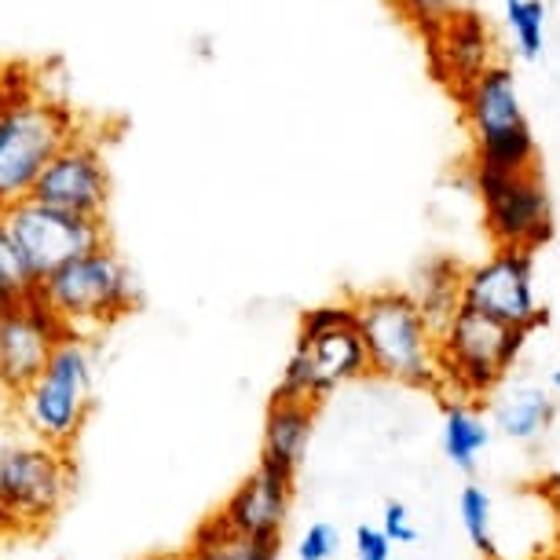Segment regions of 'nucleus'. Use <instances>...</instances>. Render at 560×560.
Returning <instances> with one entry per match:
<instances>
[{"label":"nucleus","mask_w":560,"mask_h":560,"mask_svg":"<svg viewBox=\"0 0 560 560\" xmlns=\"http://www.w3.org/2000/svg\"><path fill=\"white\" fill-rule=\"evenodd\" d=\"M81 132L67 103L23 92L0 107V209L23 202L45 165Z\"/></svg>","instance_id":"obj_5"},{"label":"nucleus","mask_w":560,"mask_h":560,"mask_svg":"<svg viewBox=\"0 0 560 560\" xmlns=\"http://www.w3.org/2000/svg\"><path fill=\"white\" fill-rule=\"evenodd\" d=\"M62 337L67 330L48 312V304L37 298V290L19 301L0 319V385L12 396L34 385Z\"/></svg>","instance_id":"obj_12"},{"label":"nucleus","mask_w":560,"mask_h":560,"mask_svg":"<svg viewBox=\"0 0 560 560\" xmlns=\"http://www.w3.org/2000/svg\"><path fill=\"white\" fill-rule=\"evenodd\" d=\"M524 330L502 326L480 312L458 308L436 330V393L447 399H483L499 388L527 345Z\"/></svg>","instance_id":"obj_4"},{"label":"nucleus","mask_w":560,"mask_h":560,"mask_svg":"<svg viewBox=\"0 0 560 560\" xmlns=\"http://www.w3.org/2000/svg\"><path fill=\"white\" fill-rule=\"evenodd\" d=\"M0 290H8L19 301L37 290L34 275H30L26 260H23V249L15 246L12 231L4 224V213H0Z\"/></svg>","instance_id":"obj_23"},{"label":"nucleus","mask_w":560,"mask_h":560,"mask_svg":"<svg viewBox=\"0 0 560 560\" xmlns=\"http://www.w3.org/2000/svg\"><path fill=\"white\" fill-rule=\"evenodd\" d=\"M293 488H298V472L257 462V469L231 491V499L217 513L231 532L260 538V542H282L293 505Z\"/></svg>","instance_id":"obj_13"},{"label":"nucleus","mask_w":560,"mask_h":560,"mask_svg":"<svg viewBox=\"0 0 560 560\" xmlns=\"http://www.w3.org/2000/svg\"><path fill=\"white\" fill-rule=\"evenodd\" d=\"M396 8L404 12L407 23L429 40L443 23H447V15L454 12V0H396Z\"/></svg>","instance_id":"obj_24"},{"label":"nucleus","mask_w":560,"mask_h":560,"mask_svg":"<svg viewBox=\"0 0 560 560\" xmlns=\"http://www.w3.org/2000/svg\"><path fill=\"white\" fill-rule=\"evenodd\" d=\"M15 421V396L0 385V425H12Z\"/></svg>","instance_id":"obj_29"},{"label":"nucleus","mask_w":560,"mask_h":560,"mask_svg":"<svg viewBox=\"0 0 560 560\" xmlns=\"http://www.w3.org/2000/svg\"><path fill=\"white\" fill-rule=\"evenodd\" d=\"M315 429V407L301 399H279L271 396L264 410V436H260V462L275 469L298 472L304 454H308Z\"/></svg>","instance_id":"obj_17"},{"label":"nucleus","mask_w":560,"mask_h":560,"mask_svg":"<svg viewBox=\"0 0 560 560\" xmlns=\"http://www.w3.org/2000/svg\"><path fill=\"white\" fill-rule=\"evenodd\" d=\"M366 374L370 363L355 323L330 326V330H298V345H293L287 370L275 385V396L315 407L341 385L359 382Z\"/></svg>","instance_id":"obj_7"},{"label":"nucleus","mask_w":560,"mask_h":560,"mask_svg":"<svg viewBox=\"0 0 560 560\" xmlns=\"http://www.w3.org/2000/svg\"><path fill=\"white\" fill-rule=\"evenodd\" d=\"M505 23L516 37V51L524 59L542 56L546 40V4L542 0H505Z\"/></svg>","instance_id":"obj_22"},{"label":"nucleus","mask_w":560,"mask_h":560,"mask_svg":"<svg viewBox=\"0 0 560 560\" xmlns=\"http://www.w3.org/2000/svg\"><path fill=\"white\" fill-rule=\"evenodd\" d=\"M488 421L494 432H502L513 443L542 440L557 421V399L538 382H505L488 396Z\"/></svg>","instance_id":"obj_16"},{"label":"nucleus","mask_w":560,"mask_h":560,"mask_svg":"<svg viewBox=\"0 0 560 560\" xmlns=\"http://www.w3.org/2000/svg\"><path fill=\"white\" fill-rule=\"evenodd\" d=\"M19 440H23V432H19L15 421H12V425H0V472H4L8 454H12V447H15Z\"/></svg>","instance_id":"obj_28"},{"label":"nucleus","mask_w":560,"mask_h":560,"mask_svg":"<svg viewBox=\"0 0 560 560\" xmlns=\"http://www.w3.org/2000/svg\"><path fill=\"white\" fill-rule=\"evenodd\" d=\"M382 532L393 546H410L418 542V527L410 524V510L404 502H385V513H382Z\"/></svg>","instance_id":"obj_26"},{"label":"nucleus","mask_w":560,"mask_h":560,"mask_svg":"<svg viewBox=\"0 0 560 560\" xmlns=\"http://www.w3.org/2000/svg\"><path fill=\"white\" fill-rule=\"evenodd\" d=\"M462 103V118L469 125L472 147L488 143L494 136L524 129V107H521V92H516V78L505 62H494L480 73L477 81L458 96Z\"/></svg>","instance_id":"obj_15"},{"label":"nucleus","mask_w":560,"mask_h":560,"mask_svg":"<svg viewBox=\"0 0 560 560\" xmlns=\"http://www.w3.org/2000/svg\"><path fill=\"white\" fill-rule=\"evenodd\" d=\"M352 304L370 374L404 388L436 393V330L407 298V290H370L352 298Z\"/></svg>","instance_id":"obj_2"},{"label":"nucleus","mask_w":560,"mask_h":560,"mask_svg":"<svg viewBox=\"0 0 560 560\" xmlns=\"http://www.w3.org/2000/svg\"><path fill=\"white\" fill-rule=\"evenodd\" d=\"M472 187L483 202V228L494 249L535 253L553 235V209H549V191L538 168L516 176L472 168Z\"/></svg>","instance_id":"obj_8"},{"label":"nucleus","mask_w":560,"mask_h":560,"mask_svg":"<svg viewBox=\"0 0 560 560\" xmlns=\"http://www.w3.org/2000/svg\"><path fill=\"white\" fill-rule=\"evenodd\" d=\"M184 560H279V542L246 538L220 521V513L206 516L191 532L187 549H179Z\"/></svg>","instance_id":"obj_20"},{"label":"nucleus","mask_w":560,"mask_h":560,"mask_svg":"<svg viewBox=\"0 0 560 560\" xmlns=\"http://www.w3.org/2000/svg\"><path fill=\"white\" fill-rule=\"evenodd\" d=\"M337 549H341V532L326 521H315L308 532L301 535L298 557L301 560H334Z\"/></svg>","instance_id":"obj_25"},{"label":"nucleus","mask_w":560,"mask_h":560,"mask_svg":"<svg viewBox=\"0 0 560 560\" xmlns=\"http://www.w3.org/2000/svg\"><path fill=\"white\" fill-rule=\"evenodd\" d=\"M143 560H184V553H151V557H143Z\"/></svg>","instance_id":"obj_31"},{"label":"nucleus","mask_w":560,"mask_h":560,"mask_svg":"<svg viewBox=\"0 0 560 560\" xmlns=\"http://www.w3.org/2000/svg\"><path fill=\"white\" fill-rule=\"evenodd\" d=\"M15 304H19V298H12V293H8V290H0V319H4V315L12 312Z\"/></svg>","instance_id":"obj_30"},{"label":"nucleus","mask_w":560,"mask_h":560,"mask_svg":"<svg viewBox=\"0 0 560 560\" xmlns=\"http://www.w3.org/2000/svg\"><path fill=\"white\" fill-rule=\"evenodd\" d=\"M96 407V352L92 341L62 337L40 377L15 396V425L23 436L70 451Z\"/></svg>","instance_id":"obj_3"},{"label":"nucleus","mask_w":560,"mask_h":560,"mask_svg":"<svg viewBox=\"0 0 560 560\" xmlns=\"http://www.w3.org/2000/svg\"><path fill=\"white\" fill-rule=\"evenodd\" d=\"M462 264L451 257H432L415 271L407 287V298L418 304L432 330H440L454 312L462 308Z\"/></svg>","instance_id":"obj_18"},{"label":"nucleus","mask_w":560,"mask_h":560,"mask_svg":"<svg viewBox=\"0 0 560 560\" xmlns=\"http://www.w3.org/2000/svg\"><path fill=\"white\" fill-rule=\"evenodd\" d=\"M37 298L48 304V312L70 337L96 341L103 330H110L140 304V287L121 253L103 242L84 257L62 264L45 282H37Z\"/></svg>","instance_id":"obj_1"},{"label":"nucleus","mask_w":560,"mask_h":560,"mask_svg":"<svg viewBox=\"0 0 560 560\" xmlns=\"http://www.w3.org/2000/svg\"><path fill=\"white\" fill-rule=\"evenodd\" d=\"M462 308L480 312L488 319L535 334L549 323V312L535 293V253L494 249L488 260L462 271Z\"/></svg>","instance_id":"obj_9"},{"label":"nucleus","mask_w":560,"mask_h":560,"mask_svg":"<svg viewBox=\"0 0 560 560\" xmlns=\"http://www.w3.org/2000/svg\"><path fill=\"white\" fill-rule=\"evenodd\" d=\"M549 385H553V393H560V366L553 370V377H549Z\"/></svg>","instance_id":"obj_32"},{"label":"nucleus","mask_w":560,"mask_h":560,"mask_svg":"<svg viewBox=\"0 0 560 560\" xmlns=\"http://www.w3.org/2000/svg\"><path fill=\"white\" fill-rule=\"evenodd\" d=\"M542 560H560V549H557V553H549V557H542Z\"/></svg>","instance_id":"obj_33"},{"label":"nucleus","mask_w":560,"mask_h":560,"mask_svg":"<svg viewBox=\"0 0 560 560\" xmlns=\"http://www.w3.org/2000/svg\"><path fill=\"white\" fill-rule=\"evenodd\" d=\"M425 45L432 56V70H436V78L447 84L454 96H462L483 70L494 67L491 30L477 12H458V8H454L447 15V23H443Z\"/></svg>","instance_id":"obj_14"},{"label":"nucleus","mask_w":560,"mask_h":560,"mask_svg":"<svg viewBox=\"0 0 560 560\" xmlns=\"http://www.w3.org/2000/svg\"><path fill=\"white\" fill-rule=\"evenodd\" d=\"M30 198L73 217L103 220L110 202V165L103 143L92 132H78L45 165Z\"/></svg>","instance_id":"obj_11"},{"label":"nucleus","mask_w":560,"mask_h":560,"mask_svg":"<svg viewBox=\"0 0 560 560\" xmlns=\"http://www.w3.org/2000/svg\"><path fill=\"white\" fill-rule=\"evenodd\" d=\"M458 516H462V532L469 535V542L480 553L494 557V502L480 483H469L458 494Z\"/></svg>","instance_id":"obj_21"},{"label":"nucleus","mask_w":560,"mask_h":560,"mask_svg":"<svg viewBox=\"0 0 560 560\" xmlns=\"http://www.w3.org/2000/svg\"><path fill=\"white\" fill-rule=\"evenodd\" d=\"M393 557V542L385 538L382 527L359 524L355 527V560H388Z\"/></svg>","instance_id":"obj_27"},{"label":"nucleus","mask_w":560,"mask_h":560,"mask_svg":"<svg viewBox=\"0 0 560 560\" xmlns=\"http://www.w3.org/2000/svg\"><path fill=\"white\" fill-rule=\"evenodd\" d=\"M4 224L12 231L15 246L23 249V260L34 282H45L51 271H59L62 264L84 257L89 249H96L107 242V220H89L73 217L62 209L40 206L34 198L0 209Z\"/></svg>","instance_id":"obj_10"},{"label":"nucleus","mask_w":560,"mask_h":560,"mask_svg":"<svg viewBox=\"0 0 560 560\" xmlns=\"http://www.w3.org/2000/svg\"><path fill=\"white\" fill-rule=\"evenodd\" d=\"M491 436H494L491 421L483 418V410L477 404H462V399H447L443 404V454L451 458L454 469L462 472L477 469Z\"/></svg>","instance_id":"obj_19"},{"label":"nucleus","mask_w":560,"mask_h":560,"mask_svg":"<svg viewBox=\"0 0 560 560\" xmlns=\"http://www.w3.org/2000/svg\"><path fill=\"white\" fill-rule=\"evenodd\" d=\"M73 494L70 451L23 436L0 472V538L40 535Z\"/></svg>","instance_id":"obj_6"}]
</instances>
